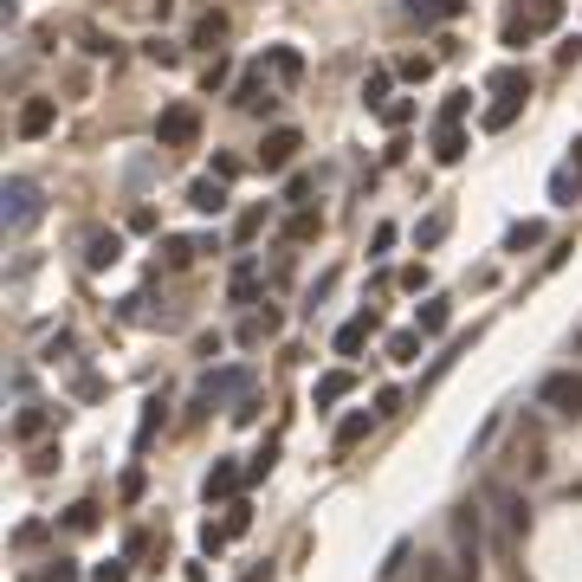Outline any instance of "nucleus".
Instances as JSON below:
<instances>
[{
    "label": "nucleus",
    "instance_id": "1",
    "mask_svg": "<svg viewBox=\"0 0 582 582\" xmlns=\"http://www.w3.org/2000/svg\"><path fill=\"white\" fill-rule=\"evenodd\" d=\"M492 550H498V563H511V570L524 576V531H531V505H524V492H511V485H492Z\"/></svg>",
    "mask_w": 582,
    "mask_h": 582
},
{
    "label": "nucleus",
    "instance_id": "28",
    "mask_svg": "<svg viewBox=\"0 0 582 582\" xmlns=\"http://www.w3.org/2000/svg\"><path fill=\"white\" fill-rule=\"evenodd\" d=\"M253 285H259V259H240V266H233V304L253 298Z\"/></svg>",
    "mask_w": 582,
    "mask_h": 582
},
{
    "label": "nucleus",
    "instance_id": "40",
    "mask_svg": "<svg viewBox=\"0 0 582 582\" xmlns=\"http://www.w3.org/2000/svg\"><path fill=\"white\" fill-rule=\"evenodd\" d=\"M149 59H156V65H182V46H169V39H149Z\"/></svg>",
    "mask_w": 582,
    "mask_h": 582
},
{
    "label": "nucleus",
    "instance_id": "50",
    "mask_svg": "<svg viewBox=\"0 0 582 582\" xmlns=\"http://www.w3.org/2000/svg\"><path fill=\"white\" fill-rule=\"evenodd\" d=\"M240 175V156H214V182H233Z\"/></svg>",
    "mask_w": 582,
    "mask_h": 582
},
{
    "label": "nucleus",
    "instance_id": "29",
    "mask_svg": "<svg viewBox=\"0 0 582 582\" xmlns=\"http://www.w3.org/2000/svg\"><path fill=\"white\" fill-rule=\"evenodd\" d=\"M97 524H104V518H97V505H91V498H85V505H72V511H65V531H78V537H91Z\"/></svg>",
    "mask_w": 582,
    "mask_h": 582
},
{
    "label": "nucleus",
    "instance_id": "24",
    "mask_svg": "<svg viewBox=\"0 0 582 582\" xmlns=\"http://www.w3.org/2000/svg\"><path fill=\"white\" fill-rule=\"evenodd\" d=\"M272 72H279L285 85H298V78H304V52H291V46H272Z\"/></svg>",
    "mask_w": 582,
    "mask_h": 582
},
{
    "label": "nucleus",
    "instance_id": "18",
    "mask_svg": "<svg viewBox=\"0 0 582 582\" xmlns=\"http://www.w3.org/2000/svg\"><path fill=\"white\" fill-rule=\"evenodd\" d=\"M388 85H395V65H376V72L363 78V104H369V110H388V104H395V97H388Z\"/></svg>",
    "mask_w": 582,
    "mask_h": 582
},
{
    "label": "nucleus",
    "instance_id": "11",
    "mask_svg": "<svg viewBox=\"0 0 582 582\" xmlns=\"http://www.w3.org/2000/svg\"><path fill=\"white\" fill-rule=\"evenodd\" d=\"M240 485H246V466H233V460H220V466H214V473H207V479H201V498H207V505H214V498H233V492H240Z\"/></svg>",
    "mask_w": 582,
    "mask_h": 582
},
{
    "label": "nucleus",
    "instance_id": "42",
    "mask_svg": "<svg viewBox=\"0 0 582 582\" xmlns=\"http://www.w3.org/2000/svg\"><path fill=\"white\" fill-rule=\"evenodd\" d=\"M162 253H169V266H175V272H182V266H188V259H194V253H201V246H194V240H169V246H162Z\"/></svg>",
    "mask_w": 582,
    "mask_h": 582
},
{
    "label": "nucleus",
    "instance_id": "15",
    "mask_svg": "<svg viewBox=\"0 0 582 582\" xmlns=\"http://www.w3.org/2000/svg\"><path fill=\"white\" fill-rule=\"evenodd\" d=\"M492 97H498V104L485 110V130H511V123H518V110H524V97H531V91H492Z\"/></svg>",
    "mask_w": 582,
    "mask_h": 582
},
{
    "label": "nucleus",
    "instance_id": "10",
    "mask_svg": "<svg viewBox=\"0 0 582 582\" xmlns=\"http://www.w3.org/2000/svg\"><path fill=\"white\" fill-rule=\"evenodd\" d=\"M117 259H123V233H104V227L85 233V266H91V272L117 266Z\"/></svg>",
    "mask_w": 582,
    "mask_h": 582
},
{
    "label": "nucleus",
    "instance_id": "7",
    "mask_svg": "<svg viewBox=\"0 0 582 582\" xmlns=\"http://www.w3.org/2000/svg\"><path fill=\"white\" fill-rule=\"evenodd\" d=\"M246 388H253V376H246V369H220V376H207V382H201L194 408H214V401H227V395H246Z\"/></svg>",
    "mask_w": 582,
    "mask_h": 582
},
{
    "label": "nucleus",
    "instance_id": "31",
    "mask_svg": "<svg viewBox=\"0 0 582 582\" xmlns=\"http://www.w3.org/2000/svg\"><path fill=\"white\" fill-rule=\"evenodd\" d=\"M272 330H279V311H259V317L240 324V343H259V337H272Z\"/></svg>",
    "mask_w": 582,
    "mask_h": 582
},
{
    "label": "nucleus",
    "instance_id": "46",
    "mask_svg": "<svg viewBox=\"0 0 582 582\" xmlns=\"http://www.w3.org/2000/svg\"><path fill=\"white\" fill-rule=\"evenodd\" d=\"M401 563H408V544H395V550H388V563H382V582H395V576H401Z\"/></svg>",
    "mask_w": 582,
    "mask_h": 582
},
{
    "label": "nucleus",
    "instance_id": "17",
    "mask_svg": "<svg viewBox=\"0 0 582 582\" xmlns=\"http://www.w3.org/2000/svg\"><path fill=\"white\" fill-rule=\"evenodd\" d=\"M233 104H240V110H272L266 72H246V78H240V91H233Z\"/></svg>",
    "mask_w": 582,
    "mask_h": 582
},
{
    "label": "nucleus",
    "instance_id": "16",
    "mask_svg": "<svg viewBox=\"0 0 582 582\" xmlns=\"http://www.w3.org/2000/svg\"><path fill=\"white\" fill-rule=\"evenodd\" d=\"M188 207H194V214H220V207H227V182H214V175H201V182L188 188Z\"/></svg>",
    "mask_w": 582,
    "mask_h": 582
},
{
    "label": "nucleus",
    "instance_id": "12",
    "mask_svg": "<svg viewBox=\"0 0 582 582\" xmlns=\"http://www.w3.org/2000/svg\"><path fill=\"white\" fill-rule=\"evenodd\" d=\"M376 324H382L376 311H356L350 324L337 330V356H356V350H363V343H369V330H376Z\"/></svg>",
    "mask_w": 582,
    "mask_h": 582
},
{
    "label": "nucleus",
    "instance_id": "32",
    "mask_svg": "<svg viewBox=\"0 0 582 582\" xmlns=\"http://www.w3.org/2000/svg\"><path fill=\"white\" fill-rule=\"evenodd\" d=\"M427 72H434V59H427V52H408V59H395V78H414V85H421Z\"/></svg>",
    "mask_w": 582,
    "mask_h": 582
},
{
    "label": "nucleus",
    "instance_id": "13",
    "mask_svg": "<svg viewBox=\"0 0 582 582\" xmlns=\"http://www.w3.org/2000/svg\"><path fill=\"white\" fill-rule=\"evenodd\" d=\"M317 233H324V214H317V207H291V214H285V240L291 246L317 240Z\"/></svg>",
    "mask_w": 582,
    "mask_h": 582
},
{
    "label": "nucleus",
    "instance_id": "22",
    "mask_svg": "<svg viewBox=\"0 0 582 582\" xmlns=\"http://www.w3.org/2000/svg\"><path fill=\"white\" fill-rule=\"evenodd\" d=\"M369 421H376V414H369V408H356V414H343V421H337V453H350V447H356V440H369Z\"/></svg>",
    "mask_w": 582,
    "mask_h": 582
},
{
    "label": "nucleus",
    "instance_id": "37",
    "mask_svg": "<svg viewBox=\"0 0 582 582\" xmlns=\"http://www.w3.org/2000/svg\"><path fill=\"white\" fill-rule=\"evenodd\" d=\"M498 39H505L511 52H524V46H531L537 33H531V26H524V20H511V13H505V33H498Z\"/></svg>",
    "mask_w": 582,
    "mask_h": 582
},
{
    "label": "nucleus",
    "instance_id": "3",
    "mask_svg": "<svg viewBox=\"0 0 582 582\" xmlns=\"http://www.w3.org/2000/svg\"><path fill=\"white\" fill-rule=\"evenodd\" d=\"M156 143L162 149H194V143H201V110H194V104H169L156 117Z\"/></svg>",
    "mask_w": 582,
    "mask_h": 582
},
{
    "label": "nucleus",
    "instance_id": "8",
    "mask_svg": "<svg viewBox=\"0 0 582 582\" xmlns=\"http://www.w3.org/2000/svg\"><path fill=\"white\" fill-rule=\"evenodd\" d=\"M511 20H524L531 33H550V26H563V0H511Z\"/></svg>",
    "mask_w": 582,
    "mask_h": 582
},
{
    "label": "nucleus",
    "instance_id": "44",
    "mask_svg": "<svg viewBox=\"0 0 582 582\" xmlns=\"http://www.w3.org/2000/svg\"><path fill=\"white\" fill-rule=\"evenodd\" d=\"M246 531H253V511L233 505V511H227V537H246Z\"/></svg>",
    "mask_w": 582,
    "mask_h": 582
},
{
    "label": "nucleus",
    "instance_id": "38",
    "mask_svg": "<svg viewBox=\"0 0 582 582\" xmlns=\"http://www.w3.org/2000/svg\"><path fill=\"white\" fill-rule=\"evenodd\" d=\"M33 582H78V563H72V557H59V563H46V570H39Z\"/></svg>",
    "mask_w": 582,
    "mask_h": 582
},
{
    "label": "nucleus",
    "instance_id": "34",
    "mask_svg": "<svg viewBox=\"0 0 582 582\" xmlns=\"http://www.w3.org/2000/svg\"><path fill=\"white\" fill-rule=\"evenodd\" d=\"M259 227H266V207H246V214H240V220H233V240H240V246H246V240H253V233H259Z\"/></svg>",
    "mask_w": 582,
    "mask_h": 582
},
{
    "label": "nucleus",
    "instance_id": "39",
    "mask_svg": "<svg viewBox=\"0 0 582 582\" xmlns=\"http://www.w3.org/2000/svg\"><path fill=\"white\" fill-rule=\"evenodd\" d=\"M466 104H473V91H447V104H440V123H460Z\"/></svg>",
    "mask_w": 582,
    "mask_h": 582
},
{
    "label": "nucleus",
    "instance_id": "51",
    "mask_svg": "<svg viewBox=\"0 0 582 582\" xmlns=\"http://www.w3.org/2000/svg\"><path fill=\"white\" fill-rule=\"evenodd\" d=\"M421 582H460V576H453L447 563H421Z\"/></svg>",
    "mask_w": 582,
    "mask_h": 582
},
{
    "label": "nucleus",
    "instance_id": "26",
    "mask_svg": "<svg viewBox=\"0 0 582 582\" xmlns=\"http://www.w3.org/2000/svg\"><path fill=\"white\" fill-rule=\"evenodd\" d=\"M421 356V330H395L388 337V363H414Z\"/></svg>",
    "mask_w": 582,
    "mask_h": 582
},
{
    "label": "nucleus",
    "instance_id": "6",
    "mask_svg": "<svg viewBox=\"0 0 582 582\" xmlns=\"http://www.w3.org/2000/svg\"><path fill=\"white\" fill-rule=\"evenodd\" d=\"M298 149H304V136L291 130V123H279V130H266V143H259V169H266V175L291 169V162H298Z\"/></svg>",
    "mask_w": 582,
    "mask_h": 582
},
{
    "label": "nucleus",
    "instance_id": "36",
    "mask_svg": "<svg viewBox=\"0 0 582 582\" xmlns=\"http://www.w3.org/2000/svg\"><path fill=\"white\" fill-rule=\"evenodd\" d=\"M272 460H279V440H266V447L246 460V479H266V473H272Z\"/></svg>",
    "mask_w": 582,
    "mask_h": 582
},
{
    "label": "nucleus",
    "instance_id": "19",
    "mask_svg": "<svg viewBox=\"0 0 582 582\" xmlns=\"http://www.w3.org/2000/svg\"><path fill=\"white\" fill-rule=\"evenodd\" d=\"M550 201H557V207H576V201H582V169H570V162H563V169L550 175Z\"/></svg>",
    "mask_w": 582,
    "mask_h": 582
},
{
    "label": "nucleus",
    "instance_id": "47",
    "mask_svg": "<svg viewBox=\"0 0 582 582\" xmlns=\"http://www.w3.org/2000/svg\"><path fill=\"white\" fill-rule=\"evenodd\" d=\"M401 291H427V266H401Z\"/></svg>",
    "mask_w": 582,
    "mask_h": 582
},
{
    "label": "nucleus",
    "instance_id": "20",
    "mask_svg": "<svg viewBox=\"0 0 582 582\" xmlns=\"http://www.w3.org/2000/svg\"><path fill=\"white\" fill-rule=\"evenodd\" d=\"M350 388H356L350 369H330V376H317V408H337V401L350 395Z\"/></svg>",
    "mask_w": 582,
    "mask_h": 582
},
{
    "label": "nucleus",
    "instance_id": "33",
    "mask_svg": "<svg viewBox=\"0 0 582 582\" xmlns=\"http://www.w3.org/2000/svg\"><path fill=\"white\" fill-rule=\"evenodd\" d=\"M162 414H169V395H149V408H143V427H136V440H149L162 427Z\"/></svg>",
    "mask_w": 582,
    "mask_h": 582
},
{
    "label": "nucleus",
    "instance_id": "52",
    "mask_svg": "<svg viewBox=\"0 0 582 582\" xmlns=\"http://www.w3.org/2000/svg\"><path fill=\"white\" fill-rule=\"evenodd\" d=\"M240 582H272V563H259V570H246Z\"/></svg>",
    "mask_w": 582,
    "mask_h": 582
},
{
    "label": "nucleus",
    "instance_id": "27",
    "mask_svg": "<svg viewBox=\"0 0 582 582\" xmlns=\"http://www.w3.org/2000/svg\"><path fill=\"white\" fill-rule=\"evenodd\" d=\"M447 227H453V214L440 207V214H427L421 227H414V240H421V246H440V240H447Z\"/></svg>",
    "mask_w": 582,
    "mask_h": 582
},
{
    "label": "nucleus",
    "instance_id": "14",
    "mask_svg": "<svg viewBox=\"0 0 582 582\" xmlns=\"http://www.w3.org/2000/svg\"><path fill=\"white\" fill-rule=\"evenodd\" d=\"M447 324H453V304H447V298H440V291H434V298H427L421 311H414V330H421V337H440V330H447Z\"/></svg>",
    "mask_w": 582,
    "mask_h": 582
},
{
    "label": "nucleus",
    "instance_id": "43",
    "mask_svg": "<svg viewBox=\"0 0 582 582\" xmlns=\"http://www.w3.org/2000/svg\"><path fill=\"white\" fill-rule=\"evenodd\" d=\"M233 421H240V427H253V421H259V395H253V388H246V395H240V408H233Z\"/></svg>",
    "mask_w": 582,
    "mask_h": 582
},
{
    "label": "nucleus",
    "instance_id": "45",
    "mask_svg": "<svg viewBox=\"0 0 582 582\" xmlns=\"http://www.w3.org/2000/svg\"><path fill=\"white\" fill-rule=\"evenodd\" d=\"M91 582H130V563H97Z\"/></svg>",
    "mask_w": 582,
    "mask_h": 582
},
{
    "label": "nucleus",
    "instance_id": "41",
    "mask_svg": "<svg viewBox=\"0 0 582 582\" xmlns=\"http://www.w3.org/2000/svg\"><path fill=\"white\" fill-rule=\"evenodd\" d=\"M408 117H414V97H395V104L382 110V123H388V130H401V123H408Z\"/></svg>",
    "mask_w": 582,
    "mask_h": 582
},
{
    "label": "nucleus",
    "instance_id": "35",
    "mask_svg": "<svg viewBox=\"0 0 582 582\" xmlns=\"http://www.w3.org/2000/svg\"><path fill=\"white\" fill-rule=\"evenodd\" d=\"M46 421H52L46 408H26L20 421H13V434H20V440H33V434H46Z\"/></svg>",
    "mask_w": 582,
    "mask_h": 582
},
{
    "label": "nucleus",
    "instance_id": "54",
    "mask_svg": "<svg viewBox=\"0 0 582 582\" xmlns=\"http://www.w3.org/2000/svg\"><path fill=\"white\" fill-rule=\"evenodd\" d=\"M576 350H582V330H576Z\"/></svg>",
    "mask_w": 582,
    "mask_h": 582
},
{
    "label": "nucleus",
    "instance_id": "21",
    "mask_svg": "<svg viewBox=\"0 0 582 582\" xmlns=\"http://www.w3.org/2000/svg\"><path fill=\"white\" fill-rule=\"evenodd\" d=\"M434 156L447 162V169L466 156V130H460V123H440V130H434Z\"/></svg>",
    "mask_w": 582,
    "mask_h": 582
},
{
    "label": "nucleus",
    "instance_id": "23",
    "mask_svg": "<svg viewBox=\"0 0 582 582\" xmlns=\"http://www.w3.org/2000/svg\"><path fill=\"white\" fill-rule=\"evenodd\" d=\"M408 13L414 20H460L466 0H408Z\"/></svg>",
    "mask_w": 582,
    "mask_h": 582
},
{
    "label": "nucleus",
    "instance_id": "48",
    "mask_svg": "<svg viewBox=\"0 0 582 582\" xmlns=\"http://www.w3.org/2000/svg\"><path fill=\"white\" fill-rule=\"evenodd\" d=\"M376 414H382V421H388V414H401V388H382V395H376Z\"/></svg>",
    "mask_w": 582,
    "mask_h": 582
},
{
    "label": "nucleus",
    "instance_id": "30",
    "mask_svg": "<svg viewBox=\"0 0 582 582\" xmlns=\"http://www.w3.org/2000/svg\"><path fill=\"white\" fill-rule=\"evenodd\" d=\"M544 240V227H537V220H518V227L505 233V253H524V246H537Z\"/></svg>",
    "mask_w": 582,
    "mask_h": 582
},
{
    "label": "nucleus",
    "instance_id": "49",
    "mask_svg": "<svg viewBox=\"0 0 582 582\" xmlns=\"http://www.w3.org/2000/svg\"><path fill=\"white\" fill-rule=\"evenodd\" d=\"M220 544H227V524H207V531H201V550H207V557H214Z\"/></svg>",
    "mask_w": 582,
    "mask_h": 582
},
{
    "label": "nucleus",
    "instance_id": "25",
    "mask_svg": "<svg viewBox=\"0 0 582 582\" xmlns=\"http://www.w3.org/2000/svg\"><path fill=\"white\" fill-rule=\"evenodd\" d=\"M227 39V13H201L194 20V46H220Z\"/></svg>",
    "mask_w": 582,
    "mask_h": 582
},
{
    "label": "nucleus",
    "instance_id": "9",
    "mask_svg": "<svg viewBox=\"0 0 582 582\" xmlns=\"http://www.w3.org/2000/svg\"><path fill=\"white\" fill-rule=\"evenodd\" d=\"M52 123H59V104H52V97H26V104H20V136H26V143H39Z\"/></svg>",
    "mask_w": 582,
    "mask_h": 582
},
{
    "label": "nucleus",
    "instance_id": "5",
    "mask_svg": "<svg viewBox=\"0 0 582 582\" xmlns=\"http://www.w3.org/2000/svg\"><path fill=\"white\" fill-rule=\"evenodd\" d=\"M0 220H7V227H33L39 220V188L26 182V175H13V182L0 188Z\"/></svg>",
    "mask_w": 582,
    "mask_h": 582
},
{
    "label": "nucleus",
    "instance_id": "4",
    "mask_svg": "<svg viewBox=\"0 0 582 582\" xmlns=\"http://www.w3.org/2000/svg\"><path fill=\"white\" fill-rule=\"evenodd\" d=\"M537 401L557 408V414H582V376L576 369H550V376L537 382Z\"/></svg>",
    "mask_w": 582,
    "mask_h": 582
},
{
    "label": "nucleus",
    "instance_id": "2",
    "mask_svg": "<svg viewBox=\"0 0 582 582\" xmlns=\"http://www.w3.org/2000/svg\"><path fill=\"white\" fill-rule=\"evenodd\" d=\"M479 557H485V511L460 505V511H453V576L479 582Z\"/></svg>",
    "mask_w": 582,
    "mask_h": 582
},
{
    "label": "nucleus",
    "instance_id": "53",
    "mask_svg": "<svg viewBox=\"0 0 582 582\" xmlns=\"http://www.w3.org/2000/svg\"><path fill=\"white\" fill-rule=\"evenodd\" d=\"M570 169H582V136H576V143H570Z\"/></svg>",
    "mask_w": 582,
    "mask_h": 582
}]
</instances>
